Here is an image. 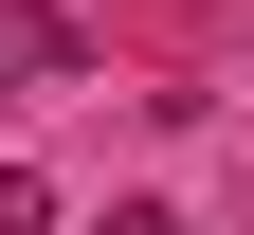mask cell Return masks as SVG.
Wrapping results in <instances>:
<instances>
[{"label":"cell","instance_id":"6da1fadb","mask_svg":"<svg viewBox=\"0 0 254 235\" xmlns=\"http://www.w3.org/2000/svg\"><path fill=\"white\" fill-rule=\"evenodd\" d=\"M73 73V18H0V91H55Z\"/></svg>","mask_w":254,"mask_h":235},{"label":"cell","instance_id":"7a4b0ae2","mask_svg":"<svg viewBox=\"0 0 254 235\" xmlns=\"http://www.w3.org/2000/svg\"><path fill=\"white\" fill-rule=\"evenodd\" d=\"M37 217H55V199H37V181H18V163H0V235H37Z\"/></svg>","mask_w":254,"mask_h":235},{"label":"cell","instance_id":"3957f363","mask_svg":"<svg viewBox=\"0 0 254 235\" xmlns=\"http://www.w3.org/2000/svg\"><path fill=\"white\" fill-rule=\"evenodd\" d=\"M109 235H182V217H164V199H127V217H109Z\"/></svg>","mask_w":254,"mask_h":235}]
</instances>
